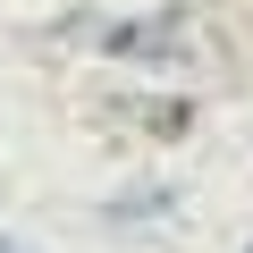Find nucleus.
I'll list each match as a JSON object with an SVG mask.
<instances>
[{
	"instance_id": "f03ea898",
	"label": "nucleus",
	"mask_w": 253,
	"mask_h": 253,
	"mask_svg": "<svg viewBox=\"0 0 253 253\" xmlns=\"http://www.w3.org/2000/svg\"><path fill=\"white\" fill-rule=\"evenodd\" d=\"M0 253H17V245H0Z\"/></svg>"
},
{
	"instance_id": "7ed1b4c3",
	"label": "nucleus",
	"mask_w": 253,
	"mask_h": 253,
	"mask_svg": "<svg viewBox=\"0 0 253 253\" xmlns=\"http://www.w3.org/2000/svg\"><path fill=\"white\" fill-rule=\"evenodd\" d=\"M245 253H253V245H245Z\"/></svg>"
},
{
	"instance_id": "f257e3e1",
	"label": "nucleus",
	"mask_w": 253,
	"mask_h": 253,
	"mask_svg": "<svg viewBox=\"0 0 253 253\" xmlns=\"http://www.w3.org/2000/svg\"><path fill=\"white\" fill-rule=\"evenodd\" d=\"M84 42L110 51V59H135V68H186L194 59V17L161 9V17H126V26H84Z\"/></svg>"
}]
</instances>
